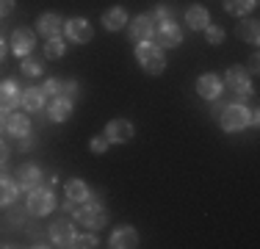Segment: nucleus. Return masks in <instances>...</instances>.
<instances>
[{"label":"nucleus","mask_w":260,"mask_h":249,"mask_svg":"<svg viewBox=\"0 0 260 249\" xmlns=\"http://www.w3.org/2000/svg\"><path fill=\"white\" fill-rule=\"evenodd\" d=\"M221 89H224V83H221V78L213 75V72H205V75L197 78V91H200V97H205V100H216L221 95Z\"/></svg>","instance_id":"9b49d317"},{"label":"nucleus","mask_w":260,"mask_h":249,"mask_svg":"<svg viewBox=\"0 0 260 249\" xmlns=\"http://www.w3.org/2000/svg\"><path fill=\"white\" fill-rule=\"evenodd\" d=\"M72 238H75V230H72V222L67 219H58L50 224V241L53 246H70Z\"/></svg>","instance_id":"4468645a"},{"label":"nucleus","mask_w":260,"mask_h":249,"mask_svg":"<svg viewBox=\"0 0 260 249\" xmlns=\"http://www.w3.org/2000/svg\"><path fill=\"white\" fill-rule=\"evenodd\" d=\"M185 22H188L191 30H205L210 25V11L205 6H188L185 9Z\"/></svg>","instance_id":"f3484780"},{"label":"nucleus","mask_w":260,"mask_h":249,"mask_svg":"<svg viewBox=\"0 0 260 249\" xmlns=\"http://www.w3.org/2000/svg\"><path fill=\"white\" fill-rule=\"evenodd\" d=\"M64 191H67V199H70V202H83V199L91 197L89 194V185H86L83 180H70Z\"/></svg>","instance_id":"393cba45"},{"label":"nucleus","mask_w":260,"mask_h":249,"mask_svg":"<svg viewBox=\"0 0 260 249\" xmlns=\"http://www.w3.org/2000/svg\"><path fill=\"white\" fill-rule=\"evenodd\" d=\"M6 124H9V111H0V130H6Z\"/></svg>","instance_id":"f704fd0d"},{"label":"nucleus","mask_w":260,"mask_h":249,"mask_svg":"<svg viewBox=\"0 0 260 249\" xmlns=\"http://www.w3.org/2000/svg\"><path fill=\"white\" fill-rule=\"evenodd\" d=\"M152 36H155V42H158L160 47H177V45H183V30H180V25H177L175 20L160 22Z\"/></svg>","instance_id":"0eeeda50"},{"label":"nucleus","mask_w":260,"mask_h":249,"mask_svg":"<svg viewBox=\"0 0 260 249\" xmlns=\"http://www.w3.org/2000/svg\"><path fill=\"white\" fill-rule=\"evenodd\" d=\"M224 89H230V91H235L238 97H246V95H252V78H249V72L244 70L241 64H235V67H230V70L224 72Z\"/></svg>","instance_id":"39448f33"},{"label":"nucleus","mask_w":260,"mask_h":249,"mask_svg":"<svg viewBox=\"0 0 260 249\" xmlns=\"http://www.w3.org/2000/svg\"><path fill=\"white\" fill-rule=\"evenodd\" d=\"M39 180H42V169L36 164H22L20 169H17V185H20V189L30 191V189L39 185Z\"/></svg>","instance_id":"dca6fc26"},{"label":"nucleus","mask_w":260,"mask_h":249,"mask_svg":"<svg viewBox=\"0 0 260 249\" xmlns=\"http://www.w3.org/2000/svg\"><path fill=\"white\" fill-rule=\"evenodd\" d=\"M17 191H20V185H17L14 180L0 177V208H9V205H14Z\"/></svg>","instance_id":"5701e85b"},{"label":"nucleus","mask_w":260,"mask_h":249,"mask_svg":"<svg viewBox=\"0 0 260 249\" xmlns=\"http://www.w3.org/2000/svg\"><path fill=\"white\" fill-rule=\"evenodd\" d=\"M216 119H219L221 130L235 133V130H244V128H249V124H252V111L246 108V105L233 103V105H227V108H221Z\"/></svg>","instance_id":"7ed1b4c3"},{"label":"nucleus","mask_w":260,"mask_h":249,"mask_svg":"<svg viewBox=\"0 0 260 249\" xmlns=\"http://www.w3.org/2000/svg\"><path fill=\"white\" fill-rule=\"evenodd\" d=\"M64 208L72 213V219L80 222V224H86V227H91V230H100L108 224V210L103 208L97 199H83V202H70L67 199L64 202Z\"/></svg>","instance_id":"f257e3e1"},{"label":"nucleus","mask_w":260,"mask_h":249,"mask_svg":"<svg viewBox=\"0 0 260 249\" xmlns=\"http://www.w3.org/2000/svg\"><path fill=\"white\" fill-rule=\"evenodd\" d=\"M108 144H111V141H108V136H97V139H91L89 141V149H91V152H94V155H103L105 152V149H108Z\"/></svg>","instance_id":"c756f323"},{"label":"nucleus","mask_w":260,"mask_h":249,"mask_svg":"<svg viewBox=\"0 0 260 249\" xmlns=\"http://www.w3.org/2000/svg\"><path fill=\"white\" fill-rule=\"evenodd\" d=\"M47 116H50L53 122H67L72 116V100L70 97H55L50 103V108H47Z\"/></svg>","instance_id":"6ab92c4d"},{"label":"nucleus","mask_w":260,"mask_h":249,"mask_svg":"<svg viewBox=\"0 0 260 249\" xmlns=\"http://www.w3.org/2000/svg\"><path fill=\"white\" fill-rule=\"evenodd\" d=\"M64 30H67V39H70L72 45H86V42H91V36H94V28H91L89 20H83V17H75V20L64 22Z\"/></svg>","instance_id":"1a4fd4ad"},{"label":"nucleus","mask_w":260,"mask_h":249,"mask_svg":"<svg viewBox=\"0 0 260 249\" xmlns=\"http://www.w3.org/2000/svg\"><path fill=\"white\" fill-rule=\"evenodd\" d=\"M235 36L244 42H249V45H257L260 39V22L257 20H246V22H238L235 25Z\"/></svg>","instance_id":"412c9836"},{"label":"nucleus","mask_w":260,"mask_h":249,"mask_svg":"<svg viewBox=\"0 0 260 249\" xmlns=\"http://www.w3.org/2000/svg\"><path fill=\"white\" fill-rule=\"evenodd\" d=\"M14 11V0H0V17H9Z\"/></svg>","instance_id":"2f4dec72"},{"label":"nucleus","mask_w":260,"mask_h":249,"mask_svg":"<svg viewBox=\"0 0 260 249\" xmlns=\"http://www.w3.org/2000/svg\"><path fill=\"white\" fill-rule=\"evenodd\" d=\"M45 100H47V95L42 89H36V86H30V89H25L22 91V108L25 111H42L45 108Z\"/></svg>","instance_id":"aec40b11"},{"label":"nucleus","mask_w":260,"mask_h":249,"mask_svg":"<svg viewBox=\"0 0 260 249\" xmlns=\"http://www.w3.org/2000/svg\"><path fill=\"white\" fill-rule=\"evenodd\" d=\"M34 47H36V34L30 28H17L14 34H11V53H14L17 58L30 55Z\"/></svg>","instance_id":"6e6552de"},{"label":"nucleus","mask_w":260,"mask_h":249,"mask_svg":"<svg viewBox=\"0 0 260 249\" xmlns=\"http://www.w3.org/2000/svg\"><path fill=\"white\" fill-rule=\"evenodd\" d=\"M34 147H36V139H34L30 133H25V136L20 139V149H34Z\"/></svg>","instance_id":"473e14b6"},{"label":"nucleus","mask_w":260,"mask_h":249,"mask_svg":"<svg viewBox=\"0 0 260 249\" xmlns=\"http://www.w3.org/2000/svg\"><path fill=\"white\" fill-rule=\"evenodd\" d=\"M108 246L111 249H130V246H139V233L133 227H116L108 238Z\"/></svg>","instance_id":"ddd939ff"},{"label":"nucleus","mask_w":260,"mask_h":249,"mask_svg":"<svg viewBox=\"0 0 260 249\" xmlns=\"http://www.w3.org/2000/svg\"><path fill=\"white\" fill-rule=\"evenodd\" d=\"M150 17H152V22H166V20H172V9L169 6H155Z\"/></svg>","instance_id":"7c9ffc66"},{"label":"nucleus","mask_w":260,"mask_h":249,"mask_svg":"<svg viewBox=\"0 0 260 249\" xmlns=\"http://www.w3.org/2000/svg\"><path fill=\"white\" fill-rule=\"evenodd\" d=\"M6 158H9V144H6L3 139H0V164H3Z\"/></svg>","instance_id":"72a5a7b5"},{"label":"nucleus","mask_w":260,"mask_h":249,"mask_svg":"<svg viewBox=\"0 0 260 249\" xmlns=\"http://www.w3.org/2000/svg\"><path fill=\"white\" fill-rule=\"evenodd\" d=\"M103 133L108 136L111 144H127V141L136 136V128H133V122H127V119H111L108 124H105Z\"/></svg>","instance_id":"423d86ee"},{"label":"nucleus","mask_w":260,"mask_h":249,"mask_svg":"<svg viewBox=\"0 0 260 249\" xmlns=\"http://www.w3.org/2000/svg\"><path fill=\"white\" fill-rule=\"evenodd\" d=\"M70 246H75V249H91V246H97V238H94L91 233H86V235H75Z\"/></svg>","instance_id":"c85d7f7f"},{"label":"nucleus","mask_w":260,"mask_h":249,"mask_svg":"<svg viewBox=\"0 0 260 249\" xmlns=\"http://www.w3.org/2000/svg\"><path fill=\"white\" fill-rule=\"evenodd\" d=\"M3 55H6V39L0 36V61H3Z\"/></svg>","instance_id":"4c0bfd02"},{"label":"nucleus","mask_w":260,"mask_h":249,"mask_svg":"<svg viewBox=\"0 0 260 249\" xmlns=\"http://www.w3.org/2000/svg\"><path fill=\"white\" fill-rule=\"evenodd\" d=\"M6 130H9L14 139H22L25 133H30V119L25 114H9V124H6Z\"/></svg>","instance_id":"4be33fe9"},{"label":"nucleus","mask_w":260,"mask_h":249,"mask_svg":"<svg viewBox=\"0 0 260 249\" xmlns=\"http://www.w3.org/2000/svg\"><path fill=\"white\" fill-rule=\"evenodd\" d=\"M22 103V89L17 86V80H3L0 83V111H14Z\"/></svg>","instance_id":"9d476101"},{"label":"nucleus","mask_w":260,"mask_h":249,"mask_svg":"<svg viewBox=\"0 0 260 249\" xmlns=\"http://www.w3.org/2000/svg\"><path fill=\"white\" fill-rule=\"evenodd\" d=\"M257 53H252V58H249V72H257Z\"/></svg>","instance_id":"c9c22d12"},{"label":"nucleus","mask_w":260,"mask_h":249,"mask_svg":"<svg viewBox=\"0 0 260 249\" xmlns=\"http://www.w3.org/2000/svg\"><path fill=\"white\" fill-rule=\"evenodd\" d=\"M127 22V11L122 6H114V9H105L103 11V28L105 30H122Z\"/></svg>","instance_id":"a211bd4d"},{"label":"nucleus","mask_w":260,"mask_h":249,"mask_svg":"<svg viewBox=\"0 0 260 249\" xmlns=\"http://www.w3.org/2000/svg\"><path fill=\"white\" fill-rule=\"evenodd\" d=\"M257 0H224V11L233 17H246L249 11H255Z\"/></svg>","instance_id":"b1692460"},{"label":"nucleus","mask_w":260,"mask_h":249,"mask_svg":"<svg viewBox=\"0 0 260 249\" xmlns=\"http://www.w3.org/2000/svg\"><path fill=\"white\" fill-rule=\"evenodd\" d=\"M20 70L22 75H28V78H36V75H42V58H34V55H25V58H20Z\"/></svg>","instance_id":"bb28decb"},{"label":"nucleus","mask_w":260,"mask_h":249,"mask_svg":"<svg viewBox=\"0 0 260 249\" xmlns=\"http://www.w3.org/2000/svg\"><path fill=\"white\" fill-rule=\"evenodd\" d=\"M205 39H208V45H221V42H224V28H219V25H208Z\"/></svg>","instance_id":"cd10ccee"},{"label":"nucleus","mask_w":260,"mask_h":249,"mask_svg":"<svg viewBox=\"0 0 260 249\" xmlns=\"http://www.w3.org/2000/svg\"><path fill=\"white\" fill-rule=\"evenodd\" d=\"M25 208L30 216H47L55 210V194L50 189H42V185H36V189H30V194L25 199Z\"/></svg>","instance_id":"20e7f679"},{"label":"nucleus","mask_w":260,"mask_h":249,"mask_svg":"<svg viewBox=\"0 0 260 249\" xmlns=\"http://www.w3.org/2000/svg\"><path fill=\"white\" fill-rule=\"evenodd\" d=\"M11 219H14L17 224H20V219H22V210H20V208H14V210H11Z\"/></svg>","instance_id":"e433bc0d"},{"label":"nucleus","mask_w":260,"mask_h":249,"mask_svg":"<svg viewBox=\"0 0 260 249\" xmlns=\"http://www.w3.org/2000/svg\"><path fill=\"white\" fill-rule=\"evenodd\" d=\"M36 28H39L42 36L53 39V36H61V34H64V20H61V14H55V11H45V14L36 20Z\"/></svg>","instance_id":"f8f14e48"},{"label":"nucleus","mask_w":260,"mask_h":249,"mask_svg":"<svg viewBox=\"0 0 260 249\" xmlns=\"http://www.w3.org/2000/svg\"><path fill=\"white\" fill-rule=\"evenodd\" d=\"M67 53V42L61 39V36H53V39L45 42V58H61V55Z\"/></svg>","instance_id":"a878e982"},{"label":"nucleus","mask_w":260,"mask_h":249,"mask_svg":"<svg viewBox=\"0 0 260 249\" xmlns=\"http://www.w3.org/2000/svg\"><path fill=\"white\" fill-rule=\"evenodd\" d=\"M136 61L141 64V70H144L147 75H164V70H166V53H164V47L152 45L150 39L136 45Z\"/></svg>","instance_id":"f03ea898"},{"label":"nucleus","mask_w":260,"mask_h":249,"mask_svg":"<svg viewBox=\"0 0 260 249\" xmlns=\"http://www.w3.org/2000/svg\"><path fill=\"white\" fill-rule=\"evenodd\" d=\"M152 34H155V22H152L150 14H139L133 20V25H130V39H136V42L152 39Z\"/></svg>","instance_id":"2eb2a0df"}]
</instances>
